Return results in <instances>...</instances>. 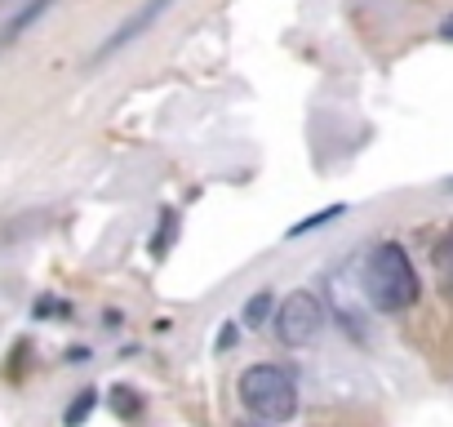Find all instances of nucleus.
I'll return each instance as SVG.
<instances>
[{
    "mask_svg": "<svg viewBox=\"0 0 453 427\" xmlns=\"http://www.w3.org/2000/svg\"><path fill=\"white\" fill-rule=\"evenodd\" d=\"M365 294L373 299L378 312H404L422 299V285H418V272L404 254L400 241H382L369 250L365 259Z\"/></svg>",
    "mask_w": 453,
    "mask_h": 427,
    "instance_id": "nucleus-1",
    "label": "nucleus"
},
{
    "mask_svg": "<svg viewBox=\"0 0 453 427\" xmlns=\"http://www.w3.org/2000/svg\"><path fill=\"white\" fill-rule=\"evenodd\" d=\"M236 392H241V405L254 418H263V423H289L294 409H298V383H294V374L285 365H272V361L250 365L241 374Z\"/></svg>",
    "mask_w": 453,
    "mask_h": 427,
    "instance_id": "nucleus-2",
    "label": "nucleus"
},
{
    "mask_svg": "<svg viewBox=\"0 0 453 427\" xmlns=\"http://www.w3.org/2000/svg\"><path fill=\"white\" fill-rule=\"evenodd\" d=\"M272 325H276V338H280L285 347H307V343L320 334V325H325V303H320V294H316V290H294V294H285V299L276 303Z\"/></svg>",
    "mask_w": 453,
    "mask_h": 427,
    "instance_id": "nucleus-3",
    "label": "nucleus"
},
{
    "mask_svg": "<svg viewBox=\"0 0 453 427\" xmlns=\"http://www.w3.org/2000/svg\"><path fill=\"white\" fill-rule=\"evenodd\" d=\"M169 5H173V0H142V5H138V10H134V14H129V19H125V23H120V27H116V32H111L103 45H98V50H94L89 67H98V63L116 58L120 50H129L134 41H142V36H147V32L160 23V14H165Z\"/></svg>",
    "mask_w": 453,
    "mask_h": 427,
    "instance_id": "nucleus-4",
    "label": "nucleus"
},
{
    "mask_svg": "<svg viewBox=\"0 0 453 427\" xmlns=\"http://www.w3.org/2000/svg\"><path fill=\"white\" fill-rule=\"evenodd\" d=\"M54 5H58V0H23V5H19L5 23H0V54H10V50H14V45H19V41H23V36H27L50 10H54Z\"/></svg>",
    "mask_w": 453,
    "mask_h": 427,
    "instance_id": "nucleus-5",
    "label": "nucleus"
},
{
    "mask_svg": "<svg viewBox=\"0 0 453 427\" xmlns=\"http://www.w3.org/2000/svg\"><path fill=\"white\" fill-rule=\"evenodd\" d=\"M431 263H435V285L453 299V228L435 241V254H431Z\"/></svg>",
    "mask_w": 453,
    "mask_h": 427,
    "instance_id": "nucleus-6",
    "label": "nucleus"
},
{
    "mask_svg": "<svg viewBox=\"0 0 453 427\" xmlns=\"http://www.w3.org/2000/svg\"><path fill=\"white\" fill-rule=\"evenodd\" d=\"M272 316H276V294H272V290H258V294L241 307V325H245V330H258V325H267Z\"/></svg>",
    "mask_w": 453,
    "mask_h": 427,
    "instance_id": "nucleus-7",
    "label": "nucleus"
},
{
    "mask_svg": "<svg viewBox=\"0 0 453 427\" xmlns=\"http://www.w3.org/2000/svg\"><path fill=\"white\" fill-rule=\"evenodd\" d=\"M94 405H98V392H94V387H85V392H81V396L67 405V414H63V427H81V423L94 414Z\"/></svg>",
    "mask_w": 453,
    "mask_h": 427,
    "instance_id": "nucleus-8",
    "label": "nucleus"
},
{
    "mask_svg": "<svg viewBox=\"0 0 453 427\" xmlns=\"http://www.w3.org/2000/svg\"><path fill=\"white\" fill-rule=\"evenodd\" d=\"M338 214H347V205H329V209H320V214H311V219H303V223H294V232L289 237H307V232H316V228H325V223H334Z\"/></svg>",
    "mask_w": 453,
    "mask_h": 427,
    "instance_id": "nucleus-9",
    "label": "nucleus"
},
{
    "mask_svg": "<svg viewBox=\"0 0 453 427\" xmlns=\"http://www.w3.org/2000/svg\"><path fill=\"white\" fill-rule=\"evenodd\" d=\"M169 232H178V219H173V209H165V219H160V232H156V241H151V254H156V259L165 254V245H169Z\"/></svg>",
    "mask_w": 453,
    "mask_h": 427,
    "instance_id": "nucleus-10",
    "label": "nucleus"
},
{
    "mask_svg": "<svg viewBox=\"0 0 453 427\" xmlns=\"http://www.w3.org/2000/svg\"><path fill=\"white\" fill-rule=\"evenodd\" d=\"M116 414H138V400L129 396V387H116Z\"/></svg>",
    "mask_w": 453,
    "mask_h": 427,
    "instance_id": "nucleus-11",
    "label": "nucleus"
},
{
    "mask_svg": "<svg viewBox=\"0 0 453 427\" xmlns=\"http://www.w3.org/2000/svg\"><path fill=\"white\" fill-rule=\"evenodd\" d=\"M232 343H236V325H226V330H222V334H218V347H222V352H226V347H232Z\"/></svg>",
    "mask_w": 453,
    "mask_h": 427,
    "instance_id": "nucleus-12",
    "label": "nucleus"
},
{
    "mask_svg": "<svg viewBox=\"0 0 453 427\" xmlns=\"http://www.w3.org/2000/svg\"><path fill=\"white\" fill-rule=\"evenodd\" d=\"M440 36H444V41H453V14H449V19L440 23Z\"/></svg>",
    "mask_w": 453,
    "mask_h": 427,
    "instance_id": "nucleus-13",
    "label": "nucleus"
},
{
    "mask_svg": "<svg viewBox=\"0 0 453 427\" xmlns=\"http://www.w3.org/2000/svg\"><path fill=\"white\" fill-rule=\"evenodd\" d=\"M5 5H10V0H0V10H5Z\"/></svg>",
    "mask_w": 453,
    "mask_h": 427,
    "instance_id": "nucleus-14",
    "label": "nucleus"
}]
</instances>
